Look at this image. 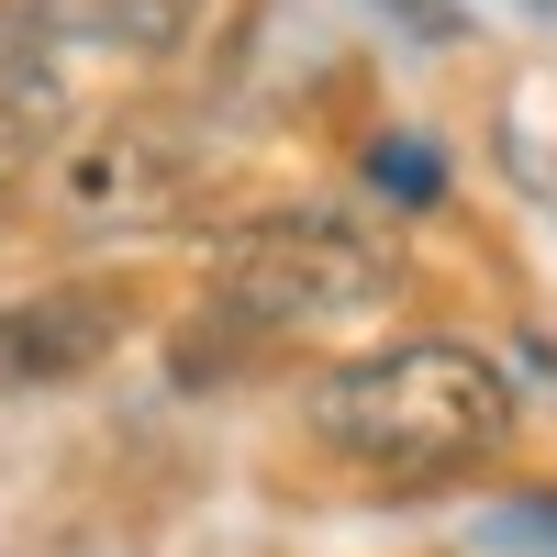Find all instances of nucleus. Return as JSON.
<instances>
[{
    "mask_svg": "<svg viewBox=\"0 0 557 557\" xmlns=\"http://www.w3.org/2000/svg\"><path fill=\"white\" fill-rule=\"evenodd\" d=\"M368 178H380V190H401V201H435V157L412 146V134H401V146H380V157H368Z\"/></svg>",
    "mask_w": 557,
    "mask_h": 557,
    "instance_id": "9",
    "label": "nucleus"
},
{
    "mask_svg": "<svg viewBox=\"0 0 557 557\" xmlns=\"http://www.w3.org/2000/svg\"><path fill=\"white\" fill-rule=\"evenodd\" d=\"M23 190L57 212V235H157L190 201V157L157 112H101V123H67Z\"/></svg>",
    "mask_w": 557,
    "mask_h": 557,
    "instance_id": "3",
    "label": "nucleus"
},
{
    "mask_svg": "<svg viewBox=\"0 0 557 557\" xmlns=\"http://www.w3.org/2000/svg\"><path fill=\"white\" fill-rule=\"evenodd\" d=\"M67 123H78V57L23 0H0V190H23Z\"/></svg>",
    "mask_w": 557,
    "mask_h": 557,
    "instance_id": "5",
    "label": "nucleus"
},
{
    "mask_svg": "<svg viewBox=\"0 0 557 557\" xmlns=\"http://www.w3.org/2000/svg\"><path fill=\"white\" fill-rule=\"evenodd\" d=\"M123 346V290L112 278H67V290H23L0 312V391H57L78 368Z\"/></svg>",
    "mask_w": 557,
    "mask_h": 557,
    "instance_id": "4",
    "label": "nucleus"
},
{
    "mask_svg": "<svg viewBox=\"0 0 557 557\" xmlns=\"http://www.w3.org/2000/svg\"><path fill=\"white\" fill-rule=\"evenodd\" d=\"M23 12L67 45V57H134V67H157L190 45L201 23V0H23Z\"/></svg>",
    "mask_w": 557,
    "mask_h": 557,
    "instance_id": "6",
    "label": "nucleus"
},
{
    "mask_svg": "<svg viewBox=\"0 0 557 557\" xmlns=\"http://www.w3.org/2000/svg\"><path fill=\"white\" fill-rule=\"evenodd\" d=\"M391 34H412V45H457L469 34V0H368Z\"/></svg>",
    "mask_w": 557,
    "mask_h": 557,
    "instance_id": "8",
    "label": "nucleus"
},
{
    "mask_svg": "<svg viewBox=\"0 0 557 557\" xmlns=\"http://www.w3.org/2000/svg\"><path fill=\"white\" fill-rule=\"evenodd\" d=\"M513 12H557V0H513Z\"/></svg>",
    "mask_w": 557,
    "mask_h": 557,
    "instance_id": "10",
    "label": "nucleus"
},
{
    "mask_svg": "<svg viewBox=\"0 0 557 557\" xmlns=\"http://www.w3.org/2000/svg\"><path fill=\"white\" fill-rule=\"evenodd\" d=\"M312 446L346 457L368 491H446L513 446V380L480 346H368L312 380Z\"/></svg>",
    "mask_w": 557,
    "mask_h": 557,
    "instance_id": "1",
    "label": "nucleus"
},
{
    "mask_svg": "<svg viewBox=\"0 0 557 557\" xmlns=\"http://www.w3.org/2000/svg\"><path fill=\"white\" fill-rule=\"evenodd\" d=\"M469 557H557V491H524L469 524Z\"/></svg>",
    "mask_w": 557,
    "mask_h": 557,
    "instance_id": "7",
    "label": "nucleus"
},
{
    "mask_svg": "<svg viewBox=\"0 0 557 557\" xmlns=\"http://www.w3.org/2000/svg\"><path fill=\"white\" fill-rule=\"evenodd\" d=\"M212 301L246 335H346L401 301V246L346 212H257L212 246Z\"/></svg>",
    "mask_w": 557,
    "mask_h": 557,
    "instance_id": "2",
    "label": "nucleus"
}]
</instances>
